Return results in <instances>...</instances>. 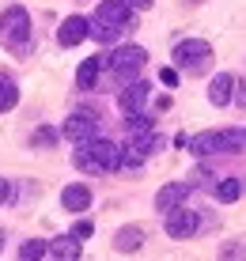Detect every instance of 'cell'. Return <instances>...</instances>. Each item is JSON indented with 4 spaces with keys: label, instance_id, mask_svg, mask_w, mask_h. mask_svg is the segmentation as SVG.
Returning <instances> with one entry per match:
<instances>
[{
    "label": "cell",
    "instance_id": "484cf974",
    "mask_svg": "<svg viewBox=\"0 0 246 261\" xmlns=\"http://www.w3.org/2000/svg\"><path fill=\"white\" fill-rule=\"evenodd\" d=\"M4 239H8V235H4V231H0V250H4Z\"/></svg>",
    "mask_w": 246,
    "mask_h": 261
},
{
    "label": "cell",
    "instance_id": "e0dca14e",
    "mask_svg": "<svg viewBox=\"0 0 246 261\" xmlns=\"http://www.w3.org/2000/svg\"><path fill=\"white\" fill-rule=\"evenodd\" d=\"M45 254H50V242L45 239H31L19 246V261H42Z\"/></svg>",
    "mask_w": 246,
    "mask_h": 261
},
{
    "label": "cell",
    "instance_id": "44dd1931",
    "mask_svg": "<svg viewBox=\"0 0 246 261\" xmlns=\"http://www.w3.org/2000/svg\"><path fill=\"white\" fill-rule=\"evenodd\" d=\"M220 261H246V242H231V246H224Z\"/></svg>",
    "mask_w": 246,
    "mask_h": 261
},
{
    "label": "cell",
    "instance_id": "ac0fdd59",
    "mask_svg": "<svg viewBox=\"0 0 246 261\" xmlns=\"http://www.w3.org/2000/svg\"><path fill=\"white\" fill-rule=\"evenodd\" d=\"M15 102H19V87H15L8 76H0V114H8Z\"/></svg>",
    "mask_w": 246,
    "mask_h": 261
},
{
    "label": "cell",
    "instance_id": "52a82bcc",
    "mask_svg": "<svg viewBox=\"0 0 246 261\" xmlns=\"http://www.w3.org/2000/svg\"><path fill=\"white\" fill-rule=\"evenodd\" d=\"M197 227H201V216H197L193 208H175V212H167V235H170V239H189Z\"/></svg>",
    "mask_w": 246,
    "mask_h": 261
},
{
    "label": "cell",
    "instance_id": "4316f807",
    "mask_svg": "<svg viewBox=\"0 0 246 261\" xmlns=\"http://www.w3.org/2000/svg\"><path fill=\"white\" fill-rule=\"evenodd\" d=\"M242 137H246V133H242Z\"/></svg>",
    "mask_w": 246,
    "mask_h": 261
},
{
    "label": "cell",
    "instance_id": "ffe728a7",
    "mask_svg": "<svg viewBox=\"0 0 246 261\" xmlns=\"http://www.w3.org/2000/svg\"><path fill=\"white\" fill-rule=\"evenodd\" d=\"M216 201H224V204L239 201V182H235V178H224V182L216 186Z\"/></svg>",
    "mask_w": 246,
    "mask_h": 261
},
{
    "label": "cell",
    "instance_id": "cb8c5ba5",
    "mask_svg": "<svg viewBox=\"0 0 246 261\" xmlns=\"http://www.w3.org/2000/svg\"><path fill=\"white\" fill-rule=\"evenodd\" d=\"M12 197V186H8V178H0V201H8Z\"/></svg>",
    "mask_w": 246,
    "mask_h": 261
},
{
    "label": "cell",
    "instance_id": "603a6c76",
    "mask_svg": "<svg viewBox=\"0 0 246 261\" xmlns=\"http://www.w3.org/2000/svg\"><path fill=\"white\" fill-rule=\"evenodd\" d=\"M91 231H95V227H91V220H80V223H76V231H72V235H76V239H87Z\"/></svg>",
    "mask_w": 246,
    "mask_h": 261
},
{
    "label": "cell",
    "instance_id": "d4e9b609",
    "mask_svg": "<svg viewBox=\"0 0 246 261\" xmlns=\"http://www.w3.org/2000/svg\"><path fill=\"white\" fill-rule=\"evenodd\" d=\"M129 4H133V8H140V12H148V8H152V0H129Z\"/></svg>",
    "mask_w": 246,
    "mask_h": 261
},
{
    "label": "cell",
    "instance_id": "30bf717a",
    "mask_svg": "<svg viewBox=\"0 0 246 261\" xmlns=\"http://www.w3.org/2000/svg\"><path fill=\"white\" fill-rule=\"evenodd\" d=\"M144 102H148V84H144V80H129L125 91H121V98H117L121 114H125V118H129V114H140Z\"/></svg>",
    "mask_w": 246,
    "mask_h": 261
},
{
    "label": "cell",
    "instance_id": "7c38bea8",
    "mask_svg": "<svg viewBox=\"0 0 246 261\" xmlns=\"http://www.w3.org/2000/svg\"><path fill=\"white\" fill-rule=\"evenodd\" d=\"M235 84H239V80H235L231 72L212 76V84H208V102H212V106H227L235 98Z\"/></svg>",
    "mask_w": 246,
    "mask_h": 261
},
{
    "label": "cell",
    "instance_id": "5bb4252c",
    "mask_svg": "<svg viewBox=\"0 0 246 261\" xmlns=\"http://www.w3.org/2000/svg\"><path fill=\"white\" fill-rule=\"evenodd\" d=\"M103 65H106V57H87L84 65L76 68V87H80V91H91V87H95V80H99V72H103Z\"/></svg>",
    "mask_w": 246,
    "mask_h": 261
},
{
    "label": "cell",
    "instance_id": "9c48e42d",
    "mask_svg": "<svg viewBox=\"0 0 246 261\" xmlns=\"http://www.w3.org/2000/svg\"><path fill=\"white\" fill-rule=\"evenodd\" d=\"M129 0H103V4L95 8V23L103 27H125L129 23Z\"/></svg>",
    "mask_w": 246,
    "mask_h": 261
},
{
    "label": "cell",
    "instance_id": "5b68a950",
    "mask_svg": "<svg viewBox=\"0 0 246 261\" xmlns=\"http://www.w3.org/2000/svg\"><path fill=\"white\" fill-rule=\"evenodd\" d=\"M144 61H148V53H144L140 46H121L114 57H106V65L114 68L117 80H125V84H129V80H136V72L144 68Z\"/></svg>",
    "mask_w": 246,
    "mask_h": 261
},
{
    "label": "cell",
    "instance_id": "277c9868",
    "mask_svg": "<svg viewBox=\"0 0 246 261\" xmlns=\"http://www.w3.org/2000/svg\"><path fill=\"white\" fill-rule=\"evenodd\" d=\"M242 144H246L242 133L208 129V133H197V137H193V151H197V155H212V151H242Z\"/></svg>",
    "mask_w": 246,
    "mask_h": 261
},
{
    "label": "cell",
    "instance_id": "9a60e30c",
    "mask_svg": "<svg viewBox=\"0 0 246 261\" xmlns=\"http://www.w3.org/2000/svg\"><path fill=\"white\" fill-rule=\"evenodd\" d=\"M114 246L121 250V254H133V250H140V246H144V231L129 223V227H121V231L114 235Z\"/></svg>",
    "mask_w": 246,
    "mask_h": 261
},
{
    "label": "cell",
    "instance_id": "4fadbf2b",
    "mask_svg": "<svg viewBox=\"0 0 246 261\" xmlns=\"http://www.w3.org/2000/svg\"><path fill=\"white\" fill-rule=\"evenodd\" d=\"M61 204H65L68 212H87L91 208V190L87 186H65V190H61Z\"/></svg>",
    "mask_w": 246,
    "mask_h": 261
},
{
    "label": "cell",
    "instance_id": "6da1fadb",
    "mask_svg": "<svg viewBox=\"0 0 246 261\" xmlns=\"http://www.w3.org/2000/svg\"><path fill=\"white\" fill-rule=\"evenodd\" d=\"M76 167L87 170V174H106V170H117V167H121V144L103 140V137L80 144V148H76Z\"/></svg>",
    "mask_w": 246,
    "mask_h": 261
},
{
    "label": "cell",
    "instance_id": "8992f818",
    "mask_svg": "<svg viewBox=\"0 0 246 261\" xmlns=\"http://www.w3.org/2000/svg\"><path fill=\"white\" fill-rule=\"evenodd\" d=\"M61 133H65L72 144H87V140L99 137V118L91 110H76V114H68V121H65Z\"/></svg>",
    "mask_w": 246,
    "mask_h": 261
},
{
    "label": "cell",
    "instance_id": "ba28073f",
    "mask_svg": "<svg viewBox=\"0 0 246 261\" xmlns=\"http://www.w3.org/2000/svg\"><path fill=\"white\" fill-rule=\"evenodd\" d=\"M193 193V182H170V186H163V190L156 193V208L167 216V212H175L182 208V201Z\"/></svg>",
    "mask_w": 246,
    "mask_h": 261
},
{
    "label": "cell",
    "instance_id": "8fae6325",
    "mask_svg": "<svg viewBox=\"0 0 246 261\" xmlns=\"http://www.w3.org/2000/svg\"><path fill=\"white\" fill-rule=\"evenodd\" d=\"M87 34H91V23L84 19V15H68V19L61 23V31H57V42L65 49H72V46H80Z\"/></svg>",
    "mask_w": 246,
    "mask_h": 261
},
{
    "label": "cell",
    "instance_id": "7a4b0ae2",
    "mask_svg": "<svg viewBox=\"0 0 246 261\" xmlns=\"http://www.w3.org/2000/svg\"><path fill=\"white\" fill-rule=\"evenodd\" d=\"M0 46L12 49V53H23L31 46V15H27V8L12 4L0 15Z\"/></svg>",
    "mask_w": 246,
    "mask_h": 261
},
{
    "label": "cell",
    "instance_id": "2e32d148",
    "mask_svg": "<svg viewBox=\"0 0 246 261\" xmlns=\"http://www.w3.org/2000/svg\"><path fill=\"white\" fill-rule=\"evenodd\" d=\"M50 254H53V257H61V261H76V257H80V239H76V235H61V239H53V242H50Z\"/></svg>",
    "mask_w": 246,
    "mask_h": 261
},
{
    "label": "cell",
    "instance_id": "d6986e66",
    "mask_svg": "<svg viewBox=\"0 0 246 261\" xmlns=\"http://www.w3.org/2000/svg\"><path fill=\"white\" fill-rule=\"evenodd\" d=\"M31 144H34V148H53V144H57V129H50V125H38V129L31 133Z\"/></svg>",
    "mask_w": 246,
    "mask_h": 261
},
{
    "label": "cell",
    "instance_id": "3957f363",
    "mask_svg": "<svg viewBox=\"0 0 246 261\" xmlns=\"http://www.w3.org/2000/svg\"><path fill=\"white\" fill-rule=\"evenodd\" d=\"M175 65L182 72H193V76H201V72L212 68V46H208L205 38H186L175 46Z\"/></svg>",
    "mask_w": 246,
    "mask_h": 261
},
{
    "label": "cell",
    "instance_id": "7402d4cb",
    "mask_svg": "<svg viewBox=\"0 0 246 261\" xmlns=\"http://www.w3.org/2000/svg\"><path fill=\"white\" fill-rule=\"evenodd\" d=\"M159 80H163L167 87H175V84H178V68H163V72H159Z\"/></svg>",
    "mask_w": 246,
    "mask_h": 261
}]
</instances>
